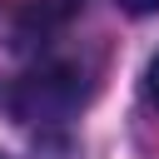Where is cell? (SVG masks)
Instances as JSON below:
<instances>
[{
    "label": "cell",
    "instance_id": "obj_1",
    "mask_svg": "<svg viewBox=\"0 0 159 159\" xmlns=\"http://www.w3.org/2000/svg\"><path fill=\"white\" fill-rule=\"evenodd\" d=\"M10 104H15V114L20 119H30V124H40V119H65V114H75L80 104H84V75L75 70V65H40V70H30L15 89H10Z\"/></svg>",
    "mask_w": 159,
    "mask_h": 159
},
{
    "label": "cell",
    "instance_id": "obj_2",
    "mask_svg": "<svg viewBox=\"0 0 159 159\" xmlns=\"http://www.w3.org/2000/svg\"><path fill=\"white\" fill-rule=\"evenodd\" d=\"M144 94H149V104L159 109V55L144 65Z\"/></svg>",
    "mask_w": 159,
    "mask_h": 159
},
{
    "label": "cell",
    "instance_id": "obj_3",
    "mask_svg": "<svg viewBox=\"0 0 159 159\" xmlns=\"http://www.w3.org/2000/svg\"><path fill=\"white\" fill-rule=\"evenodd\" d=\"M129 15H159V0H119Z\"/></svg>",
    "mask_w": 159,
    "mask_h": 159
}]
</instances>
